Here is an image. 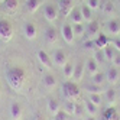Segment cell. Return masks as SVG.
Here are the masks:
<instances>
[{
	"mask_svg": "<svg viewBox=\"0 0 120 120\" xmlns=\"http://www.w3.org/2000/svg\"><path fill=\"white\" fill-rule=\"evenodd\" d=\"M6 80H7V84L10 85L12 90L19 91V90H22L25 80H26V72H25V70L20 67L9 68V70L6 71Z\"/></svg>",
	"mask_w": 120,
	"mask_h": 120,
	"instance_id": "obj_1",
	"label": "cell"
},
{
	"mask_svg": "<svg viewBox=\"0 0 120 120\" xmlns=\"http://www.w3.org/2000/svg\"><path fill=\"white\" fill-rule=\"evenodd\" d=\"M62 93L68 100H75L80 96V88H78V85H77L75 81L74 82L72 81H65L62 84Z\"/></svg>",
	"mask_w": 120,
	"mask_h": 120,
	"instance_id": "obj_2",
	"label": "cell"
},
{
	"mask_svg": "<svg viewBox=\"0 0 120 120\" xmlns=\"http://www.w3.org/2000/svg\"><path fill=\"white\" fill-rule=\"evenodd\" d=\"M13 36V26L9 20H0V39L7 42Z\"/></svg>",
	"mask_w": 120,
	"mask_h": 120,
	"instance_id": "obj_3",
	"label": "cell"
},
{
	"mask_svg": "<svg viewBox=\"0 0 120 120\" xmlns=\"http://www.w3.org/2000/svg\"><path fill=\"white\" fill-rule=\"evenodd\" d=\"M62 38H64V41L67 42V44H72L74 42V38H75V35H74V30H72V25H70V23H65L64 26H62Z\"/></svg>",
	"mask_w": 120,
	"mask_h": 120,
	"instance_id": "obj_4",
	"label": "cell"
},
{
	"mask_svg": "<svg viewBox=\"0 0 120 120\" xmlns=\"http://www.w3.org/2000/svg\"><path fill=\"white\" fill-rule=\"evenodd\" d=\"M44 15H45V19L48 22H55L56 18H58V10H56V7L52 6V4H46L45 6V9H44Z\"/></svg>",
	"mask_w": 120,
	"mask_h": 120,
	"instance_id": "obj_5",
	"label": "cell"
},
{
	"mask_svg": "<svg viewBox=\"0 0 120 120\" xmlns=\"http://www.w3.org/2000/svg\"><path fill=\"white\" fill-rule=\"evenodd\" d=\"M23 114V109L20 106V103H12L10 104V117L12 120H20Z\"/></svg>",
	"mask_w": 120,
	"mask_h": 120,
	"instance_id": "obj_6",
	"label": "cell"
},
{
	"mask_svg": "<svg viewBox=\"0 0 120 120\" xmlns=\"http://www.w3.org/2000/svg\"><path fill=\"white\" fill-rule=\"evenodd\" d=\"M74 9L72 0H59V10H61L62 16H70Z\"/></svg>",
	"mask_w": 120,
	"mask_h": 120,
	"instance_id": "obj_7",
	"label": "cell"
},
{
	"mask_svg": "<svg viewBox=\"0 0 120 120\" xmlns=\"http://www.w3.org/2000/svg\"><path fill=\"white\" fill-rule=\"evenodd\" d=\"M98 29H100V26H98V22H97V20L88 22V26H87V29H85V33H87V36H88L87 39L96 38L97 33H98Z\"/></svg>",
	"mask_w": 120,
	"mask_h": 120,
	"instance_id": "obj_8",
	"label": "cell"
},
{
	"mask_svg": "<svg viewBox=\"0 0 120 120\" xmlns=\"http://www.w3.org/2000/svg\"><path fill=\"white\" fill-rule=\"evenodd\" d=\"M23 32H25V36H26L29 41H32V39L36 38V26L32 22H26V23H25Z\"/></svg>",
	"mask_w": 120,
	"mask_h": 120,
	"instance_id": "obj_9",
	"label": "cell"
},
{
	"mask_svg": "<svg viewBox=\"0 0 120 120\" xmlns=\"http://www.w3.org/2000/svg\"><path fill=\"white\" fill-rule=\"evenodd\" d=\"M94 42H96V48L97 49H104L110 44V39H109L107 35H104V33H98V35L94 38Z\"/></svg>",
	"mask_w": 120,
	"mask_h": 120,
	"instance_id": "obj_10",
	"label": "cell"
},
{
	"mask_svg": "<svg viewBox=\"0 0 120 120\" xmlns=\"http://www.w3.org/2000/svg\"><path fill=\"white\" fill-rule=\"evenodd\" d=\"M54 61H55V65L61 67V68L67 64V55H65V52H64L62 49H56V51H55V54H54Z\"/></svg>",
	"mask_w": 120,
	"mask_h": 120,
	"instance_id": "obj_11",
	"label": "cell"
},
{
	"mask_svg": "<svg viewBox=\"0 0 120 120\" xmlns=\"http://www.w3.org/2000/svg\"><path fill=\"white\" fill-rule=\"evenodd\" d=\"M38 59H39V62L44 65L45 68H51V67H52V62H51V56L45 52L44 49H39V51H38Z\"/></svg>",
	"mask_w": 120,
	"mask_h": 120,
	"instance_id": "obj_12",
	"label": "cell"
},
{
	"mask_svg": "<svg viewBox=\"0 0 120 120\" xmlns=\"http://www.w3.org/2000/svg\"><path fill=\"white\" fill-rule=\"evenodd\" d=\"M107 29H109V33L111 35H119L120 33V22L117 19H111L107 22Z\"/></svg>",
	"mask_w": 120,
	"mask_h": 120,
	"instance_id": "obj_13",
	"label": "cell"
},
{
	"mask_svg": "<svg viewBox=\"0 0 120 120\" xmlns=\"http://www.w3.org/2000/svg\"><path fill=\"white\" fill-rule=\"evenodd\" d=\"M119 77H120V74H119V71H117V67H110L109 71H107V74H106L107 81L111 82V84H114V82L119 80Z\"/></svg>",
	"mask_w": 120,
	"mask_h": 120,
	"instance_id": "obj_14",
	"label": "cell"
},
{
	"mask_svg": "<svg viewBox=\"0 0 120 120\" xmlns=\"http://www.w3.org/2000/svg\"><path fill=\"white\" fill-rule=\"evenodd\" d=\"M104 120H120V114H119V111L114 109V106H110L104 111Z\"/></svg>",
	"mask_w": 120,
	"mask_h": 120,
	"instance_id": "obj_15",
	"label": "cell"
},
{
	"mask_svg": "<svg viewBox=\"0 0 120 120\" xmlns=\"http://www.w3.org/2000/svg\"><path fill=\"white\" fill-rule=\"evenodd\" d=\"M3 6H4V10L7 13H15L19 7V2L18 0H4Z\"/></svg>",
	"mask_w": 120,
	"mask_h": 120,
	"instance_id": "obj_16",
	"label": "cell"
},
{
	"mask_svg": "<svg viewBox=\"0 0 120 120\" xmlns=\"http://www.w3.org/2000/svg\"><path fill=\"white\" fill-rule=\"evenodd\" d=\"M82 75H84V64L82 62H78L75 67H74V75H72V78L74 81H81L82 80Z\"/></svg>",
	"mask_w": 120,
	"mask_h": 120,
	"instance_id": "obj_17",
	"label": "cell"
},
{
	"mask_svg": "<svg viewBox=\"0 0 120 120\" xmlns=\"http://www.w3.org/2000/svg\"><path fill=\"white\" fill-rule=\"evenodd\" d=\"M45 38H46V41L49 44H55L56 39H58V33H56V30L54 28H48L45 30Z\"/></svg>",
	"mask_w": 120,
	"mask_h": 120,
	"instance_id": "obj_18",
	"label": "cell"
},
{
	"mask_svg": "<svg viewBox=\"0 0 120 120\" xmlns=\"http://www.w3.org/2000/svg\"><path fill=\"white\" fill-rule=\"evenodd\" d=\"M42 4V0H26V7L30 13H35Z\"/></svg>",
	"mask_w": 120,
	"mask_h": 120,
	"instance_id": "obj_19",
	"label": "cell"
},
{
	"mask_svg": "<svg viewBox=\"0 0 120 120\" xmlns=\"http://www.w3.org/2000/svg\"><path fill=\"white\" fill-rule=\"evenodd\" d=\"M80 10H81V15H82V19H84L85 22H91V20H93V10L90 9L87 4H84Z\"/></svg>",
	"mask_w": 120,
	"mask_h": 120,
	"instance_id": "obj_20",
	"label": "cell"
},
{
	"mask_svg": "<svg viewBox=\"0 0 120 120\" xmlns=\"http://www.w3.org/2000/svg\"><path fill=\"white\" fill-rule=\"evenodd\" d=\"M62 72H64V77H65L67 80L72 78V75H74V65L70 64V62H67V64L62 67Z\"/></svg>",
	"mask_w": 120,
	"mask_h": 120,
	"instance_id": "obj_21",
	"label": "cell"
},
{
	"mask_svg": "<svg viewBox=\"0 0 120 120\" xmlns=\"http://www.w3.org/2000/svg\"><path fill=\"white\" fill-rule=\"evenodd\" d=\"M44 84H45V87H48V88H54L56 85V78L52 74H46L44 77Z\"/></svg>",
	"mask_w": 120,
	"mask_h": 120,
	"instance_id": "obj_22",
	"label": "cell"
},
{
	"mask_svg": "<svg viewBox=\"0 0 120 120\" xmlns=\"http://www.w3.org/2000/svg\"><path fill=\"white\" fill-rule=\"evenodd\" d=\"M103 52H104V58L106 59H110V61H113V58H114V55H116V48L114 46H111L110 44L103 49Z\"/></svg>",
	"mask_w": 120,
	"mask_h": 120,
	"instance_id": "obj_23",
	"label": "cell"
},
{
	"mask_svg": "<svg viewBox=\"0 0 120 120\" xmlns=\"http://www.w3.org/2000/svg\"><path fill=\"white\" fill-rule=\"evenodd\" d=\"M87 70L91 75L97 74L98 72V62L96 61V59H88L87 61Z\"/></svg>",
	"mask_w": 120,
	"mask_h": 120,
	"instance_id": "obj_24",
	"label": "cell"
},
{
	"mask_svg": "<svg viewBox=\"0 0 120 120\" xmlns=\"http://www.w3.org/2000/svg\"><path fill=\"white\" fill-rule=\"evenodd\" d=\"M65 111L68 114H75L78 113V109H77V104L74 103V100H68L65 103Z\"/></svg>",
	"mask_w": 120,
	"mask_h": 120,
	"instance_id": "obj_25",
	"label": "cell"
},
{
	"mask_svg": "<svg viewBox=\"0 0 120 120\" xmlns=\"http://www.w3.org/2000/svg\"><path fill=\"white\" fill-rule=\"evenodd\" d=\"M71 19H72V23H82V15H81V10L80 9H72L71 12Z\"/></svg>",
	"mask_w": 120,
	"mask_h": 120,
	"instance_id": "obj_26",
	"label": "cell"
},
{
	"mask_svg": "<svg viewBox=\"0 0 120 120\" xmlns=\"http://www.w3.org/2000/svg\"><path fill=\"white\" fill-rule=\"evenodd\" d=\"M48 109H49V111H51L52 114H56L58 111L61 110V109H59V103H58L55 98H51V100L48 101Z\"/></svg>",
	"mask_w": 120,
	"mask_h": 120,
	"instance_id": "obj_27",
	"label": "cell"
},
{
	"mask_svg": "<svg viewBox=\"0 0 120 120\" xmlns=\"http://www.w3.org/2000/svg\"><path fill=\"white\" fill-rule=\"evenodd\" d=\"M85 109H87V111H88V114L90 116H96L97 114V109H98V106H96L94 103H91L90 100L85 103Z\"/></svg>",
	"mask_w": 120,
	"mask_h": 120,
	"instance_id": "obj_28",
	"label": "cell"
},
{
	"mask_svg": "<svg viewBox=\"0 0 120 120\" xmlns=\"http://www.w3.org/2000/svg\"><path fill=\"white\" fill-rule=\"evenodd\" d=\"M72 30H74V35L75 36H80L85 33V28L82 26V23H74L72 25Z\"/></svg>",
	"mask_w": 120,
	"mask_h": 120,
	"instance_id": "obj_29",
	"label": "cell"
},
{
	"mask_svg": "<svg viewBox=\"0 0 120 120\" xmlns=\"http://www.w3.org/2000/svg\"><path fill=\"white\" fill-rule=\"evenodd\" d=\"M88 100L91 103H94L96 106H100L101 104V96H100V93H90V96H88Z\"/></svg>",
	"mask_w": 120,
	"mask_h": 120,
	"instance_id": "obj_30",
	"label": "cell"
},
{
	"mask_svg": "<svg viewBox=\"0 0 120 120\" xmlns=\"http://www.w3.org/2000/svg\"><path fill=\"white\" fill-rule=\"evenodd\" d=\"M113 10H114L113 3H111L110 0H106L104 4H103V12H104L106 15H109V13H113Z\"/></svg>",
	"mask_w": 120,
	"mask_h": 120,
	"instance_id": "obj_31",
	"label": "cell"
},
{
	"mask_svg": "<svg viewBox=\"0 0 120 120\" xmlns=\"http://www.w3.org/2000/svg\"><path fill=\"white\" fill-rule=\"evenodd\" d=\"M104 78H106V75L104 74H103V72H97V74H94L93 75V81H94V84H103V82H104Z\"/></svg>",
	"mask_w": 120,
	"mask_h": 120,
	"instance_id": "obj_32",
	"label": "cell"
},
{
	"mask_svg": "<svg viewBox=\"0 0 120 120\" xmlns=\"http://www.w3.org/2000/svg\"><path fill=\"white\" fill-rule=\"evenodd\" d=\"M107 103H109V106H114V103H116V91L114 90L107 91Z\"/></svg>",
	"mask_w": 120,
	"mask_h": 120,
	"instance_id": "obj_33",
	"label": "cell"
},
{
	"mask_svg": "<svg viewBox=\"0 0 120 120\" xmlns=\"http://www.w3.org/2000/svg\"><path fill=\"white\" fill-rule=\"evenodd\" d=\"M54 119L55 120H67L68 119V113L65 110H59L56 114H54Z\"/></svg>",
	"mask_w": 120,
	"mask_h": 120,
	"instance_id": "obj_34",
	"label": "cell"
},
{
	"mask_svg": "<svg viewBox=\"0 0 120 120\" xmlns=\"http://www.w3.org/2000/svg\"><path fill=\"white\" fill-rule=\"evenodd\" d=\"M84 48H85V49H97L94 39H87V41H85V42H84Z\"/></svg>",
	"mask_w": 120,
	"mask_h": 120,
	"instance_id": "obj_35",
	"label": "cell"
},
{
	"mask_svg": "<svg viewBox=\"0 0 120 120\" xmlns=\"http://www.w3.org/2000/svg\"><path fill=\"white\" fill-rule=\"evenodd\" d=\"M98 4H100V0H87V6L90 7L91 10L97 9V7H98Z\"/></svg>",
	"mask_w": 120,
	"mask_h": 120,
	"instance_id": "obj_36",
	"label": "cell"
},
{
	"mask_svg": "<svg viewBox=\"0 0 120 120\" xmlns=\"http://www.w3.org/2000/svg\"><path fill=\"white\" fill-rule=\"evenodd\" d=\"M104 52H103V49H98V51H96V61L97 62H103L104 61Z\"/></svg>",
	"mask_w": 120,
	"mask_h": 120,
	"instance_id": "obj_37",
	"label": "cell"
},
{
	"mask_svg": "<svg viewBox=\"0 0 120 120\" xmlns=\"http://www.w3.org/2000/svg\"><path fill=\"white\" fill-rule=\"evenodd\" d=\"M113 64H114V67H120V52H116V55L113 58Z\"/></svg>",
	"mask_w": 120,
	"mask_h": 120,
	"instance_id": "obj_38",
	"label": "cell"
},
{
	"mask_svg": "<svg viewBox=\"0 0 120 120\" xmlns=\"http://www.w3.org/2000/svg\"><path fill=\"white\" fill-rule=\"evenodd\" d=\"M113 45H114V48H116L117 52H120V39H116V41L113 42Z\"/></svg>",
	"mask_w": 120,
	"mask_h": 120,
	"instance_id": "obj_39",
	"label": "cell"
},
{
	"mask_svg": "<svg viewBox=\"0 0 120 120\" xmlns=\"http://www.w3.org/2000/svg\"><path fill=\"white\" fill-rule=\"evenodd\" d=\"M32 120H45V119H44V117H42V116L39 114V116H35V117H33Z\"/></svg>",
	"mask_w": 120,
	"mask_h": 120,
	"instance_id": "obj_40",
	"label": "cell"
},
{
	"mask_svg": "<svg viewBox=\"0 0 120 120\" xmlns=\"http://www.w3.org/2000/svg\"><path fill=\"white\" fill-rule=\"evenodd\" d=\"M85 120H97V119H96V117H94V116H88V117H87V119H85Z\"/></svg>",
	"mask_w": 120,
	"mask_h": 120,
	"instance_id": "obj_41",
	"label": "cell"
},
{
	"mask_svg": "<svg viewBox=\"0 0 120 120\" xmlns=\"http://www.w3.org/2000/svg\"><path fill=\"white\" fill-rule=\"evenodd\" d=\"M3 2H4V0H0V3H3Z\"/></svg>",
	"mask_w": 120,
	"mask_h": 120,
	"instance_id": "obj_42",
	"label": "cell"
},
{
	"mask_svg": "<svg viewBox=\"0 0 120 120\" xmlns=\"http://www.w3.org/2000/svg\"><path fill=\"white\" fill-rule=\"evenodd\" d=\"M80 2H84V0H80Z\"/></svg>",
	"mask_w": 120,
	"mask_h": 120,
	"instance_id": "obj_43",
	"label": "cell"
}]
</instances>
